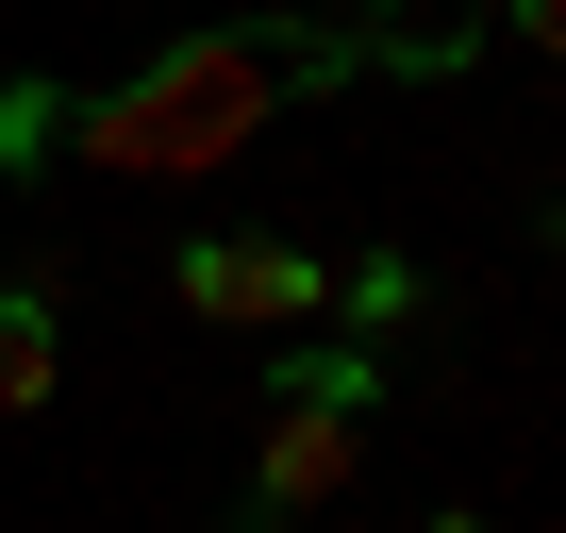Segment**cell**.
Segmentation results:
<instances>
[{"label": "cell", "instance_id": "obj_1", "mask_svg": "<svg viewBox=\"0 0 566 533\" xmlns=\"http://www.w3.org/2000/svg\"><path fill=\"white\" fill-rule=\"evenodd\" d=\"M483 34H367V18H217V34H167L150 67H117V84H51V134H34V167H117V184H200V167H233L283 101H334V84H367V67H467Z\"/></svg>", "mask_w": 566, "mask_h": 533}, {"label": "cell", "instance_id": "obj_2", "mask_svg": "<svg viewBox=\"0 0 566 533\" xmlns=\"http://www.w3.org/2000/svg\"><path fill=\"white\" fill-rule=\"evenodd\" d=\"M167 284H184L200 334H301V317H334V266L301 233H184Z\"/></svg>", "mask_w": 566, "mask_h": 533}, {"label": "cell", "instance_id": "obj_3", "mask_svg": "<svg viewBox=\"0 0 566 533\" xmlns=\"http://www.w3.org/2000/svg\"><path fill=\"white\" fill-rule=\"evenodd\" d=\"M350 467H367V417H334V400H266V433H250V533L350 500Z\"/></svg>", "mask_w": 566, "mask_h": 533}, {"label": "cell", "instance_id": "obj_4", "mask_svg": "<svg viewBox=\"0 0 566 533\" xmlns=\"http://www.w3.org/2000/svg\"><path fill=\"white\" fill-rule=\"evenodd\" d=\"M67 384V334H51V284H0V417H51Z\"/></svg>", "mask_w": 566, "mask_h": 533}, {"label": "cell", "instance_id": "obj_5", "mask_svg": "<svg viewBox=\"0 0 566 533\" xmlns=\"http://www.w3.org/2000/svg\"><path fill=\"white\" fill-rule=\"evenodd\" d=\"M266 400H334V417H384V351H367V334H301V351L266 367Z\"/></svg>", "mask_w": 566, "mask_h": 533}, {"label": "cell", "instance_id": "obj_6", "mask_svg": "<svg viewBox=\"0 0 566 533\" xmlns=\"http://www.w3.org/2000/svg\"><path fill=\"white\" fill-rule=\"evenodd\" d=\"M417 301H433V284H417L400 250H367V266H334V317H350V334H400Z\"/></svg>", "mask_w": 566, "mask_h": 533}, {"label": "cell", "instance_id": "obj_7", "mask_svg": "<svg viewBox=\"0 0 566 533\" xmlns=\"http://www.w3.org/2000/svg\"><path fill=\"white\" fill-rule=\"evenodd\" d=\"M516 51H533V67H566V0H516Z\"/></svg>", "mask_w": 566, "mask_h": 533}, {"label": "cell", "instance_id": "obj_8", "mask_svg": "<svg viewBox=\"0 0 566 533\" xmlns=\"http://www.w3.org/2000/svg\"><path fill=\"white\" fill-rule=\"evenodd\" d=\"M433 533H500V516H467V500H450V516H433Z\"/></svg>", "mask_w": 566, "mask_h": 533}, {"label": "cell", "instance_id": "obj_9", "mask_svg": "<svg viewBox=\"0 0 566 533\" xmlns=\"http://www.w3.org/2000/svg\"><path fill=\"white\" fill-rule=\"evenodd\" d=\"M549 233H566V200H549Z\"/></svg>", "mask_w": 566, "mask_h": 533}]
</instances>
